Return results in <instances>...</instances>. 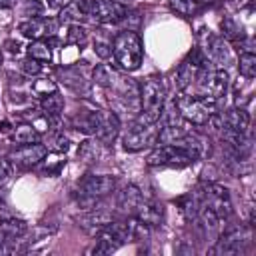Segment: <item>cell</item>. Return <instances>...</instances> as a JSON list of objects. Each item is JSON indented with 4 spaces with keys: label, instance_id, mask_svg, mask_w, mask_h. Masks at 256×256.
Masks as SVG:
<instances>
[{
    "label": "cell",
    "instance_id": "30bf717a",
    "mask_svg": "<svg viewBox=\"0 0 256 256\" xmlns=\"http://www.w3.org/2000/svg\"><path fill=\"white\" fill-rule=\"evenodd\" d=\"M46 156H48V148H46L44 144H40V142H34V144L16 146V148L10 152L8 160L12 162V166L28 170V168H34V166L42 164Z\"/></svg>",
    "mask_w": 256,
    "mask_h": 256
},
{
    "label": "cell",
    "instance_id": "d4e9b609",
    "mask_svg": "<svg viewBox=\"0 0 256 256\" xmlns=\"http://www.w3.org/2000/svg\"><path fill=\"white\" fill-rule=\"evenodd\" d=\"M170 8L180 16H196L202 10V4L198 0H170Z\"/></svg>",
    "mask_w": 256,
    "mask_h": 256
},
{
    "label": "cell",
    "instance_id": "ab89813d",
    "mask_svg": "<svg viewBox=\"0 0 256 256\" xmlns=\"http://www.w3.org/2000/svg\"><path fill=\"white\" fill-rule=\"evenodd\" d=\"M4 64V54H2V50H0V66Z\"/></svg>",
    "mask_w": 256,
    "mask_h": 256
},
{
    "label": "cell",
    "instance_id": "3957f363",
    "mask_svg": "<svg viewBox=\"0 0 256 256\" xmlns=\"http://www.w3.org/2000/svg\"><path fill=\"white\" fill-rule=\"evenodd\" d=\"M112 54L116 64L126 70V72H134L140 68L142 58H144V46H142V38L134 32V30H124L114 38L112 44Z\"/></svg>",
    "mask_w": 256,
    "mask_h": 256
},
{
    "label": "cell",
    "instance_id": "52a82bcc",
    "mask_svg": "<svg viewBox=\"0 0 256 256\" xmlns=\"http://www.w3.org/2000/svg\"><path fill=\"white\" fill-rule=\"evenodd\" d=\"M86 16L98 24H116L126 18L128 10L116 0H84Z\"/></svg>",
    "mask_w": 256,
    "mask_h": 256
},
{
    "label": "cell",
    "instance_id": "4316f807",
    "mask_svg": "<svg viewBox=\"0 0 256 256\" xmlns=\"http://www.w3.org/2000/svg\"><path fill=\"white\" fill-rule=\"evenodd\" d=\"M88 42V30L80 24H72L66 32V44L68 46H82Z\"/></svg>",
    "mask_w": 256,
    "mask_h": 256
},
{
    "label": "cell",
    "instance_id": "d6a6232c",
    "mask_svg": "<svg viewBox=\"0 0 256 256\" xmlns=\"http://www.w3.org/2000/svg\"><path fill=\"white\" fill-rule=\"evenodd\" d=\"M12 174V162L8 158H0V184H4Z\"/></svg>",
    "mask_w": 256,
    "mask_h": 256
},
{
    "label": "cell",
    "instance_id": "f35d334b",
    "mask_svg": "<svg viewBox=\"0 0 256 256\" xmlns=\"http://www.w3.org/2000/svg\"><path fill=\"white\" fill-rule=\"evenodd\" d=\"M116 2H120V4H130V2H134V0H116Z\"/></svg>",
    "mask_w": 256,
    "mask_h": 256
},
{
    "label": "cell",
    "instance_id": "6da1fadb",
    "mask_svg": "<svg viewBox=\"0 0 256 256\" xmlns=\"http://www.w3.org/2000/svg\"><path fill=\"white\" fill-rule=\"evenodd\" d=\"M204 156V146L198 136L188 134L184 140L174 142V144H160L154 148L146 162L148 166H188L194 164Z\"/></svg>",
    "mask_w": 256,
    "mask_h": 256
},
{
    "label": "cell",
    "instance_id": "cb8c5ba5",
    "mask_svg": "<svg viewBox=\"0 0 256 256\" xmlns=\"http://www.w3.org/2000/svg\"><path fill=\"white\" fill-rule=\"evenodd\" d=\"M28 58L36 62H50L52 60V48L48 40H32L28 46Z\"/></svg>",
    "mask_w": 256,
    "mask_h": 256
},
{
    "label": "cell",
    "instance_id": "5b68a950",
    "mask_svg": "<svg viewBox=\"0 0 256 256\" xmlns=\"http://www.w3.org/2000/svg\"><path fill=\"white\" fill-rule=\"evenodd\" d=\"M116 190V178L106 174H88L78 182L76 194L80 198V204H94L100 198L112 194Z\"/></svg>",
    "mask_w": 256,
    "mask_h": 256
},
{
    "label": "cell",
    "instance_id": "f1b7e54d",
    "mask_svg": "<svg viewBox=\"0 0 256 256\" xmlns=\"http://www.w3.org/2000/svg\"><path fill=\"white\" fill-rule=\"evenodd\" d=\"M20 70L26 74V76H40L42 74V64L32 60V58H26L20 62Z\"/></svg>",
    "mask_w": 256,
    "mask_h": 256
},
{
    "label": "cell",
    "instance_id": "ba28073f",
    "mask_svg": "<svg viewBox=\"0 0 256 256\" xmlns=\"http://www.w3.org/2000/svg\"><path fill=\"white\" fill-rule=\"evenodd\" d=\"M158 130H160L158 124H138V122H134L132 128L124 136V150L140 152V150L156 146Z\"/></svg>",
    "mask_w": 256,
    "mask_h": 256
},
{
    "label": "cell",
    "instance_id": "1f68e13d",
    "mask_svg": "<svg viewBox=\"0 0 256 256\" xmlns=\"http://www.w3.org/2000/svg\"><path fill=\"white\" fill-rule=\"evenodd\" d=\"M12 216H14V212H12L10 206H8L6 192L0 190V222H2V220H8V218H12Z\"/></svg>",
    "mask_w": 256,
    "mask_h": 256
},
{
    "label": "cell",
    "instance_id": "7c38bea8",
    "mask_svg": "<svg viewBox=\"0 0 256 256\" xmlns=\"http://www.w3.org/2000/svg\"><path fill=\"white\" fill-rule=\"evenodd\" d=\"M120 134V118L114 112L106 110H96V126H94V136L104 144H112Z\"/></svg>",
    "mask_w": 256,
    "mask_h": 256
},
{
    "label": "cell",
    "instance_id": "8992f818",
    "mask_svg": "<svg viewBox=\"0 0 256 256\" xmlns=\"http://www.w3.org/2000/svg\"><path fill=\"white\" fill-rule=\"evenodd\" d=\"M198 196H200L202 206L212 210L220 220H226L232 214V198H230L228 188H224L220 184H214V182H208V184L202 186Z\"/></svg>",
    "mask_w": 256,
    "mask_h": 256
},
{
    "label": "cell",
    "instance_id": "ac0fdd59",
    "mask_svg": "<svg viewBox=\"0 0 256 256\" xmlns=\"http://www.w3.org/2000/svg\"><path fill=\"white\" fill-rule=\"evenodd\" d=\"M10 140H12L16 146L40 142V130H36V126H32V124H18V126L10 132Z\"/></svg>",
    "mask_w": 256,
    "mask_h": 256
},
{
    "label": "cell",
    "instance_id": "9c48e42d",
    "mask_svg": "<svg viewBox=\"0 0 256 256\" xmlns=\"http://www.w3.org/2000/svg\"><path fill=\"white\" fill-rule=\"evenodd\" d=\"M250 242H252V232L248 226H242V228H236V230H230L228 234H224L212 248V254H218V256L242 254L248 250Z\"/></svg>",
    "mask_w": 256,
    "mask_h": 256
},
{
    "label": "cell",
    "instance_id": "44dd1931",
    "mask_svg": "<svg viewBox=\"0 0 256 256\" xmlns=\"http://www.w3.org/2000/svg\"><path fill=\"white\" fill-rule=\"evenodd\" d=\"M60 78H62V82L70 88V90H74V92H84V94H88V84L84 82V78H82V74L76 70V68H60Z\"/></svg>",
    "mask_w": 256,
    "mask_h": 256
},
{
    "label": "cell",
    "instance_id": "d590c367",
    "mask_svg": "<svg viewBox=\"0 0 256 256\" xmlns=\"http://www.w3.org/2000/svg\"><path fill=\"white\" fill-rule=\"evenodd\" d=\"M18 0H0V8H14Z\"/></svg>",
    "mask_w": 256,
    "mask_h": 256
},
{
    "label": "cell",
    "instance_id": "ffe728a7",
    "mask_svg": "<svg viewBox=\"0 0 256 256\" xmlns=\"http://www.w3.org/2000/svg\"><path fill=\"white\" fill-rule=\"evenodd\" d=\"M0 232L4 234V238L8 242H14L18 238H22L26 232H28V224L24 220H18V218H8V220H2L0 222Z\"/></svg>",
    "mask_w": 256,
    "mask_h": 256
},
{
    "label": "cell",
    "instance_id": "e575fe53",
    "mask_svg": "<svg viewBox=\"0 0 256 256\" xmlns=\"http://www.w3.org/2000/svg\"><path fill=\"white\" fill-rule=\"evenodd\" d=\"M66 4H68V0H48L50 8H64Z\"/></svg>",
    "mask_w": 256,
    "mask_h": 256
},
{
    "label": "cell",
    "instance_id": "836d02e7",
    "mask_svg": "<svg viewBox=\"0 0 256 256\" xmlns=\"http://www.w3.org/2000/svg\"><path fill=\"white\" fill-rule=\"evenodd\" d=\"M94 50H96V54H98L100 58H108V56L112 54V48L106 46V44H102V42H96V44H94Z\"/></svg>",
    "mask_w": 256,
    "mask_h": 256
},
{
    "label": "cell",
    "instance_id": "603a6c76",
    "mask_svg": "<svg viewBox=\"0 0 256 256\" xmlns=\"http://www.w3.org/2000/svg\"><path fill=\"white\" fill-rule=\"evenodd\" d=\"M40 106H42V112L46 116H60L62 110H64V96L58 90L56 92H50V94L42 96Z\"/></svg>",
    "mask_w": 256,
    "mask_h": 256
},
{
    "label": "cell",
    "instance_id": "f546056e",
    "mask_svg": "<svg viewBox=\"0 0 256 256\" xmlns=\"http://www.w3.org/2000/svg\"><path fill=\"white\" fill-rule=\"evenodd\" d=\"M32 92L42 98V96H46V94H50V92H56V84H52V82H48V80H36V82L32 84Z\"/></svg>",
    "mask_w": 256,
    "mask_h": 256
},
{
    "label": "cell",
    "instance_id": "83f0119b",
    "mask_svg": "<svg viewBox=\"0 0 256 256\" xmlns=\"http://www.w3.org/2000/svg\"><path fill=\"white\" fill-rule=\"evenodd\" d=\"M238 70L244 78H254L256 76V54L254 52H244L240 56V62H238Z\"/></svg>",
    "mask_w": 256,
    "mask_h": 256
},
{
    "label": "cell",
    "instance_id": "4dcf8cb0",
    "mask_svg": "<svg viewBox=\"0 0 256 256\" xmlns=\"http://www.w3.org/2000/svg\"><path fill=\"white\" fill-rule=\"evenodd\" d=\"M42 10H44V4L40 2V0H24V14L26 16H38V14H42Z\"/></svg>",
    "mask_w": 256,
    "mask_h": 256
},
{
    "label": "cell",
    "instance_id": "5bb4252c",
    "mask_svg": "<svg viewBox=\"0 0 256 256\" xmlns=\"http://www.w3.org/2000/svg\"><path fill=\"white\" fill-rule=\"evenodd\" d=\"M74 220L82 230H86L92 236H98L114 218H112V214H108L104 210H88L80 216H74Z\"/></svg>",
    "mask_w": 256,
    "mask_h": 256
},
{
    "label": "cell",
    "instance_id": "74e56055",
    "mask_svg": "<svg viewBox=\"0 0 256 256\" xmlns=\"http://www.w3.org/2000/svg\"><path fill=\"white\" fill-rule=\"evenodd\" d=\"M0 132H12L8 122H0Z\"/></svg>",
    "mask_w": 256,
    "mask_h": 256
},
{
    "label": "cell",
    "instance_id": "e0dca14e",
    "mask_svg": "<svg viewBox=\"0 0 256 256\" xmlns=\"http://www.w3.org/2000/svg\"><path fill=\"white\" fill-rule=\"evenodd\" d=\"M84 20H88V16H86V2L84 0H74V2H70V4H66L62 8L58 22H62V24L64 22L66 24H80Z\"/></svg>",
    "mask_w": 256,
    "mask_h": 256
},
{
    "label": "cell",
    "instance_id": "8d00e7d4",
    "mask_svg": "<svg viewBox=\"0 0 256 256\" xmlns=\"http://www.w3.org/2000/svg\"><path fill=\"white\" fill-rule=\"evenodd\" d=\"M6 46H10L8 50H10L12 54H18V52H20V44H18V42L14 44V42H10V40H8V42H6Z\"/></svg>",
    "mask_w": 256,
    "mask_h": 256
},
{
    "label": "cell",
    "instance_id": "9a60e30c",
    "mask_svg": "<svg viewBox=\"0 0 256 256\" xmlns=\"http://www.w3.org/2000/svg\"><path fill=\"white\" fill-rule=\"evenodd\" d=\"M140 204H142V192H140V188L134 186V184L124 186V188L118 192V196H116V206H118V210H120L122 214H126V216H134Z\"/></svg>",
    "mask_w": 256,
    "mask_h": 256
},
{
    "label": "cell",
    "instance_id": "277c9868",
    "mask_svg": "<svg viewBox=\"0 0 256 256\" xmlns=\"http://www.w3.org/2000/svg\"><path fill=\"white\" fill-rule=\"evenodd\" d=\"M174 106L186 122L204 126V124H208L210 116L214 114L216 102L206 96H180L174 100Z\"/></svg>",
    "mask_w": 256,
    "mask_h": 256
},
{
    "label": "cell",
    "instance_id": "484cf974",
    "mask_svg": "<svg viewBox=\"0 0 256 256\" xmlns=\"http://www.w3.org/2000/svg\"><path fill=\"white\" fill-rule=\"evenodd\" d=\"M220 28H222V36L230 42H238V40H244V28L234 20V18H224L220 22Z\"/></svg>",
    "mask_w": 256,
    "mask_h": 256
},
{
    "label": "cell",
    "instance_id": "7a4b0ae2",
    "mask_svg": "<svg viewBox=\"0 0 256 256\" xmlns=\"http://www.w3.org/2000/svg\"><path fill=\"white\" fill-rule=\"evenodd\" d=\"M138 100L140 112L136 122L138 124H158L160 116L164 114L166 104V88L160 78H146L138 84Z\"/></svg>",
    "mask_w": 256,
    "mask_h": 256
},
{
    "label": "cell",
    "instance_id": "8fae6325",
    "mask_svg": "<svg viewBox=\"0 0 256 256\" xmlns=\"http://www.w3.org/2000/svg\"><path fill=\"white\" fill-rule=\"evenodd\" d=\"M58 20L54 18H42V16H36V18H30L26 22H22L18 26L20 34L30 38V40H44V38H52L56 32H58Z\"/></svg>",
    "mask_w": 256,
    "mask_h": 256
},
{
    "label": "cell",
    "instance_id": "d6986e66",
    "mask_svg": "<svg viewBox=\"0 0 256 256\" xmlns=\"http://www.w3.org/2000/svg\"><path fill=\"white\" fill-rule=\"evenodd\" d=\"M190 132L182 126V124H164L160 130H158V140L156 144H174V142H180L188 136Z\"/></svg>",
    "mask_w": 256,
    "mask_h": 256
},
{
    "label": "cell",
    "instance_id": "7402d4cb",
    "mask_svg": "<svg viewBox=\"0 0 256 256\" xmlns=\"http://www.w3.org/2000/svg\"><path fill=\"white\" fill-rule=\"evenodd\" d=\"M102 146H104V144H102L98 138L86 140V142H82L80 148H78V158L84 160V162H88V164H94V162H98L100 156H102Z\"/></svg>",
    "mask_w": 256,
    "mask_h": 256
},
{
    "label": "cell",
    "instance_id": "4fadbf2b",
    "mask_svg": "<svg viewBox=\"0 0 256 256\" xmlns=\"http://www.w3.org/2000/svg\"><path fill=\"white\" fill-rule=\"evenodd\" d=\"M200 38H202V40H204V44H206V50H202V52H204L210 60H214V62H216V64H220V66L230 64L232 54H230V48H228V44L224 42V38L214 36L210 30H202Z\"/></svg>",
    "mask_w": 256,
    "mask_h": 256
},
{
    "label": "cell",
    "instance_id": "2e32d148",
    "mask_svg": "<svg viewBox=\"0 0 256 256\" xmlns=\"http://www.w3.org/2000/svg\"><path fill=\"white\" fill-rule=\"evenodd\" d=\"M134 216L146 228H154L164 222V206L160 202H142Z\"/></svg>",
    "mask_w": 256,
    "mask_h": 256
}]
</instances>
